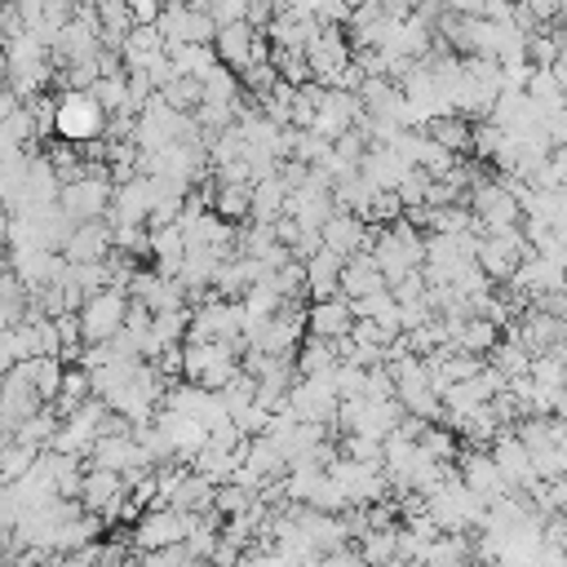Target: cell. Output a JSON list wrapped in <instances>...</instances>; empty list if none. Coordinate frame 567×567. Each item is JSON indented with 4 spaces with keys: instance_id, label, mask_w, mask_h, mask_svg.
<instances>
[{
    "instance_id": "cell-1",
    "label": "cell",
    "mask_w": 567,
    "mask_h": 567,
    "mask_svg": "<svg viewBox=\"0 0 567 567\" xmlns=\"http://www.w3.org/2000/svg\"><path fill=\"white\" fill-rule=\"evenodd\" d=\"M465 204L474 208V217H478V230L487 235V230H501V226H518L523 221V204H518V195L509 190V182L496 173V177H478L474 186H470V195H465Z\"/></svg>"
},
{
    "instance_id": "cell-2",
    "label": "cell",
    "mask_w": 567,
    "mask_h": 567,
    "mask_svg": "<svg viewBox=\"0 0 567 567\" xmlns=\"http://www.w3.org/2000/svg\"><path fill=\"white\" fill-rule=\"evenodd\" d=\"M106 106L93 97V89H62L58 93V137L89 142L106 133Z\"/></svg>"
},
{
    "instance_id": "cell-3",
    "label": "cell",
    "mask_w": 567,
    "mask_h": 567,
    "mask_svg": "<svg viewBox=\"0 0 567 567\" xmlns=\"http://www.w3.org/2000/svg\"><path fill=\"white\" fill-rule=\"evenodd\" d=\"M199 523L195 509H177V505H151L133 527H128V540L137 554L146 549H159V545H173V540H186L190 527Z\"/></svg>"
},
{
    "instance_id": "cell-4",
    "label": "cell",
    "mask_w": 567,
    "mask_h": 567,
    "mask_svg": "<svg viewBox=\"0 0 567 567\" xmlns=\"http://www.w3.org/2000/svg\"><path fill=\"white\" fill-rule=\"evenodd\" d=\"M128 292L124 288H102L80 306V323H84V341H111L124 319H128Z\"/></svg>"
},
{
    "instance_id": "cell-5",
    "label": "cell",
    "mask_w": 567,
    "mask_h": 567,
    "mask_svg": "<svg viewBox=\"0 0 567 567\" xmlns=\"http://www.w3.org/2000/svg\"><path fill=\"white\" fill-rule=\"evenodd\" d=\"M288 403L301 421H328L332 425L337 408H341V390H337L332 372L328 377H297L292 390H288Z\"/></svg>"
},
{
    "instance_id": "cell-6",
    "label": "cell",
    "mask_w": 567,
    "mask_h": 567,
    "mask_svg": "<svg viewBox=\"0 0 567 567\" xmlns=\"http://www.w3.org/2000/svg\"><path fill=\"white\" fill-rule=\"evenodd\" d=\"M111 195H115V182H111L106 173H84V177H75V182H62V208H66L75 221L106 217Z\"/></svg>"
},
{
    "instance_id": "cell-7",
    "label": "cell",
    "mask_w": 567,
    "mask_h": 567,
    "mask_svg": "<svg viewBox=\"0 0 567 567\" xmlns=\"http://www.w3.org/2000/svg\"><path fill=\"white\" fill-rule=\"evenodd\" d=\"M456 470H461V478L492 505V501H501V496H509L514 487H509V478H505V470L496 465V456H492V447H465L461 456H456Z\"/></svg>"
},
{
    "instance_id": "cell-8",
    "label": "cell",
    "mask_w": 567,
    "mask_h": 567,
    "mask_svg": "<svg viewBox=\"0 0 567 567\" xmlns=\"http://www.w3.org/2000/svg\"><path fill=\"white\" fill-rule=\"evenodd\" d=\"M151 208H155V177H151V173H137V177H128V182H115L106 221H111V226H120V221H146Z\"/></svg>"
},
{
    "instance_id": "cell-9",
    "label": "cell",
    "mask_w": 567,
    "mask_h": 567,
    "mask_svg": "<svg viewBox=\"0 0 567 567\" xmlns=\"http://www.w3.org/2000/svg\"><path fill=\"white\" fill-rule=\"evenodd\" d=\"M377 230H381V221L368 226L363 213H354V208H337V213L323 221V244L337 248L341 257H350V252H359V248H372Z\"/></svg>"
},
{
    "instance_id": "cell-10",
    "label": "cell",
    "mask_w": 567,
    "mask_h": 567,
    "mask_svg": "<svg viewBox=\"0 0 567 567\" xmlns=\"http://www.w3.org/2000/svg\"><path fill=\"white\" fill-rule=\"evenodd\" d=\"M492 456H496V465L505 470V478H509V487H514V492H527V487L540 478V474H536V456H532V447L514 434V425L496 434Z\"/></svg>"
},
{
    "instance_id": "cell-11",
    "label": "cell",
    "mask_w": 567,
    "mask_h": 567,
    "mask_svg": "<svg viewBox=\"0 0 567 567\" xmlns=\"http://www.w3.org/2000/svg\"><path fill=\"white\" fill-rule=\"evenodd\" d=\"M111 248H115V226H111L106 217L75 221V230H71V235H66V244H62L66 261H102Z\"/></svg>"
},
{
    "instance_id": "cell-12",
    "label": "cell",
    "mask_w": 567,
    "mask_h": 567,
    "mask_svg": "<svg viewBox=\"0 0 567 567\" xmlns=\"http://www.w3.org/2000/svg\"><path fill=\"white\" fill-rule=\"evenodd\" d=\"M390 288V275L381 270V261L372 257V248H359L346 257V270H341V292L354 301V297H368V292H381Z\"/></svg>"
},
{
    "instance_id": "cell-13",
    "label": "cell",
    "mask_w": 567,
    "mask_h": 567,
    "mask_svg": "<svg viewBox=\"0 0 567 567\" xmlns=\"http://www.w3.org/2000/svg\"><path fill=\"white\" fill-rule=\"evenodd\" d=\"M350 328H354V301H350L346 292L310 301V332H315V337L341 341V337H350Z\"/></svg>"
},
{
    "instance_id": "cell-14",
    "label": "cell",
    "mask_w": 567,
    "mask_h": 567,
    "mask_svg": "<svg viewBox=\"0 0 567 567\" xmlns=\"http://www.w3.org/2000/svg\"><path fill=\"white\" fill-rule=\"evenodd\" d=\"M257 27L244 18V22H226V27H217V58L226 62V66H235V71H244L252 58H257Z\"/></svg>"
},
{
    "instance_id": "cell-15",
    "label": "cell",
    "mask_w": 567,
    "mask_h": 567,
    "mask_svg": "<svg viewBox=\"0 0 567 567\" xmlns=\"http://www.w3.org/2000/svg\"><path fill=\"white\" fill-rule=\"evenodd\" d=\"M155 421L168 430V439H173V447H177V456H182V461H190L195 452H204V447H208V425H204L199 416H186V412L159 408V412H155Z\"/></svg>"
},
{
    "instance_id": "cell-16",
    "label": "cell",
    "mask_w": 567,
    "mask_h": 567,
    "mask_svg": "<svg viewBox=\"0 0 567 567\" xmlns=\"http://www.w3.org/2000/svg\"><path fill=\"white\" fill-rule=\"evenodd\" d=\"M363 177L372 182V186H381V190H399V182H403V173L412 168V159L399 151V146H368V155H363Z\"/></svg>"
},
{
    "instance_id": "cell-17",
    "label": "cell",
    "mask_w": 567,
    "mask_h": 567,
    "mask_svg": "<svg viewBox=\"0 0 567 567\" xmlns=\"http://www.w3.org/2000/svg\"><path fill=\"white\" fill-rule=\"evenodd\" d=\"M306 270H310V301H319V297H337L341 292V270H346V257L337 252V248H319L310 261H306Z\"/></svg>"
},
{
    "instance_id": "cell-18",
    "label": "cell",
    "mask_w": 567,
    "mask_h": 567,
    "mask_svg": "<svg viewBox=\"0 0 567 567\" xmlns=\"http://www.w3.org/2000/svg\"><path fill=\"white\" fill-rule=\"evenodd\" d=\"M337 363H341L337 341L306 332V341H301V350H297V372H301V377H328Z\"/></svg>"
},
{
    "instance_id": "cell-19",
    "label": "cell",
    "mask_w": 567,
    "mask_h": 567,
    "mask_svg": "<svg viewBox=\"0 0 567 567\" xmlns=\"http://www.w3.org/2000/svg\"><path fill=\"white\" fill-rule=\"evenodd\" d=\"M288 204V182L279 173L252 182V221H279Z\"/></svg>"
},
{
    "instance_id": "cell-20",
    "label": "cell",
    "mask_w": 567,
    "mask_h": 567,
    "mask_svg": "<svg viewBox=\"0 0 567 567\" xmlns=\"http://www.w3.org/2000/svg\"><path fill=\"white\" fill-rule=\"evenodd\" d=\"M501 323L492 319V315H470L465 323H461V332H456V346L461 350H470V354H487L496 341H501Z\"/></svg>"
},
{
    "instance_id": "cell-21",
    "label": "cell",
    "mask_w": 567,
    "mask_h": 567,
    "mask_svg": "<svg viewBox=\"0 0 567 567\" xmlns=\"http://www.w3.org/2000/svg\"><path fill=\"white\" fill-rule=\"evenodd\" d=\"M425 133H434V137H439L443 146H452L456 155H465V151H470V142H474V124H470V115H461V111L434 115Z\"/></svg>"
},
{
    "instance_id": "cell-22",
    "label": "cell",
    "mask_w": 567,
    "mask_h": 567,
    "mask_svg": "<svg viewBox=\"0 0 567 567\" xmlns=\"http://www.w3.org/2000/svg\"><path fill=\"white\" fill-rule=\"evenodd\" d=\"M213 208L226 221H248L252 217V186L248 182H221L217 195H213Z\"/></svg>"
},
{
    "instance_id": "cell-23",
    "label": "cell",
    "mask_w": 567,
    "mask_h": 567,
    "mask_svg": "<svg viewBox=\"0 0 567 567\" xmlns=\"http://www.w3.org/2000/svg\"><path fill=\"white\" fill-rule=\"evenodd\" d=\"M35 456H40V452H35L31 443L4 434V447H0V483H18V478L35 465Z\"/></svg>"
},
{
    "instance_id": "cell-24",
    "label": "cell",
    "mask_w": 567,
    "mask_h": 567,
    "mask_svg": "<svg viewBox=\"0 0 567 567\" xmlns=\"http://www.w3.org/2000/svg\"><path fill=\"white\" fill-rule=\"evenodd\" d=\"M239 461H244V452H226V447H204V452H195L190 456V465L199 470V474H208V478H217V483H230L235 478V470H239Z\"/></svg>"
},
{
    "instance_id": "cell-25",
    "label": "cell",
    "mask_w": 567,
    "mask_h": 567,
    "mask_svg": "<svg viewBox=\"0 0 567 567\" xmlns=\"http://www.w3.org/2000/svg\"><path fill=\"white\" fill-rule=\"evenodd\" d=\"M399 523L394 527H372V532H363L359 536V554H363V563H390V558H399Z\"/></svg>"
},
{
    "instance_id": "cell-26",
    "label": "cell",
    "mask_w": 567,
    "mask_h": 567,
    "mask_svg": "<svg viewBox=\"0 0 567 567\" xmlns=\"http://www.w3.org/2000/svg\"><path fill=\"white\" fill-rule=\"evenodd\" d=\"M239 80H244V93H252V97H266L275 84H279V62L266 53V58H252L244 71H239Z\"/></svg>"
},
{
    "instance_id": "cell-27",
    "label": "cell",
    "mask_w": 567,
    "mask_h": 567,
    "mask_svg": "<svg viewBox=\"0 0 567 567\" xmlns=\"http://www.w3.org/2000/svg\"><path fill=\"white\" fill-rule=\"evenodd\" d=\"M186 332H190V306H182V310H155L151 337L159 346H177V341H186Z\"/></svg>"
},
{
    "instance_id": "cell-28",
    "label": "cell",
    "mask_w": 567,
    "mask_h": 567,
    "mask_svg": "<svg viewBox=\"0 0 567 567\" xmlns=\"http://www.w3.org/2000/svg\"><path fill=\"white\" fill-rule=\"evenodd\" d=\"M244 306H248V315H257V319H270V315H279L284 306H288V297L270 284V279H261V284H252L248 292H244Z\"/></svg>"
},
{
    "instance_id": "cell-29",
    "label": "cell",
    "mask_w": 567,
    "mask_h": 567,
    "mask_svg": "<svg viewBox=\"0 0 567 567\" xmlns=\"http://www.w3.org/2000/svg\"><path fill=\"white\" fill-rule=\"evenodd\" d=\"M341 452H346V456H354V461H368V465L385 470V439H377V434L350 430V434H346V443H341Z\"/></svg>"
},
{
    "instance_id": "cell-30",
    "label": "cell",
    "mask_w": 567,
    "mask_h": 567,
    "mask_svg": "<svg viewBox=\"0 0 567 567\" xmlns=\"http://www.w3.org/2000/svg\"><path fill=\"white\" fill-rule=\"evenodd\" d=\"M470 554H474V545H470L465 532H443V536L430 540L425 563H461V558H470Z\"/></svg>"
},
{
    "instance_id": "cell-31",
    "label": "cell",
    "mask_w": 567,
    "mask_h": 567,
    "mask_svg": "<svg viewBox=\"0 0 567 567\" xmlns=\"http://www.w3.org/2000/svg\"><path fill=\"white\" fill-rule=\"evenodd\" d=\"M501 146H505V128H501L496 120H478V124H474V142H470V155H474L478 164H492Z\"/></svg>"
},
{
    "instance_id": "cell-32",
    "label": "cell",
    "mask_w": 567,
    "mask_h": 567,
    "mask_svg": "<svg viewBox=\"0 0 567 567\" xmlns=\"http://www.w3.org/2000/svg\"><path fill=\"white\" fill-rule=\"evenodd\" d=\"M332 151H337V142L323 137L319 128H297V146H292L297 159H306V164H328Z\"/></svg>"
},
{
    "instance_id": "cell-33",
    "label": "cell",
    "mask_w": 567,
    "mask_h": 567,
    "mask_svg": "<svg viewBox=\"0 0 567 567\" xmlns=\"http://www.w3.org/2000/svg\"><path fill=\"white\" fill-rule=\"evenodd\" d=\"M159 93H164L177 111H195V106L204 102V80H199V75H177V80H173V84H164Z\"/></svg>"
},
{
    "instance_id": "cell-34",
    "label": "cell",
    "mask_w": 567,
    "mask_h": 567,
    "mask_svg": "<svg viewBox=\"0 0 567 567\" xmlns=\"http://www.w3.org/2000/svg\"><path fill=\"white\" fill-rule=\"evenodd\" d=\"M252 501H257V487H244V483H235V478L217 487V509H221V518L248 514V509H252Z\"/></svg>"
},
{
    "instance_id": "cell-35",
    "label": "cell",
    "mask_w": 567,
    "mask_h": 567,
    "mask_svg": "<svg viewBox=\"0 0 567 567\" xmlns=\"http://www.w3.org/2000/svg\"><path fill=\"white\" fill-rule=\"evenodd\" d=\"M532 377H536L540 385L567 390V354H558V350H545V354H536V359H532Z\"/></svg>"
},
{
    "instance_id": "cell-36",
    "label": "cell",
    "mask_w": 567,
    "mask_h": 567,
    "mask_svg": "<svg viewBox=\"0 0 567 567\" xmlns=\"http://www.w3.org/2000/svg\"><path fill=\"white\" fill-rule=\"evenodd\" d=\"M430 182H434V173L421 168V164H412V168L403 173V182H399L403 204H408V208H412V204H425V199H430Z\"/></svg>"
},
{
    "instance_id": "cell-37",
    "label": "cell",
    "mask_w": 567,
    "mask_h": 567,
    "mask_svg": "<svg viewBox=\"0 0 567 567\" xmlns=\"http://www.w3.org/2000/svg\"><path fill=\"white\" fill-rule=\"evenodd\" d=\"M142 563H151V567H182V563H199V558H195L190 540H173V545L146 549V554H142Z\"/></svg>"
},
{
    "instance_id": "cell-38",
    "label": "cell",
    "mask_w": 567,
    "mask_h": 567,
    "mask_svg": "<svg viewBox=\"0 0 567 567\" xmlns=\"http://www.w3.org/2000/svg\"><path fill=\"white\" fill-rule=\"evenodd\" d=\"M532 186H549V190L567 186V146H554V151H549V159H545V168L532 177Z\"/></svg>"
},
{
    "instance_id": "cell-39",
    "label": "cell",
    "mask_w": 567,
    "mask_h": 567,
    "mask_svg": "<svg viewBox=\"0 0 567 567\" xmlns=\"http://www.w3.org/2000/svg\"><path fill=\"white\" fill-rule=\"evenodd\" d=\"M208 13L217 18V27H226V22H244V18H248V0H213Z\"/></svg>"
},
{
    "instance_id": "cell-40",
    "label": "cell",
    "mask_w": 567,
    "mask_h": 567,
    "mask_svg": "<svg viewBox=\"0 0 567 567\" xmlns=\"http://www.w3.org/2000/svg\"><path fill=\"white\" fill-rule=\"evenodd\" d=\"M523 4H527L545 27H549V22H558V18H567V13H563V0H523Z\"/></svg>"
},
{
    "instance_id": "cell-41",
    "label": "cell",
    "mask_w": 567,
    "mask_h": 567,
    "mask_svg": "<svg viewBox=\"0 0 567 567\" xmlns=\"http://www.w3.org/2000/svg\"><path fill=\"white\" fill-rule=\"evenodd\" d=\"M483 18H492V22H514V0H483Z\"/></svg>"
},
{
    "instance_id": "cell-42",
    "label": "cell",
    "mask_w": 567,
    "mask_h": 567,
    "mask_svg": "<svg viewBox=\"0 0 567 567\" xmlns=\"http://www.w3.org/2000/svg\"><path fill=\"white\" fill-rule=\"evenodd\" d=\"M527 80H532V62H514V66H505V89H527Z\"/></svg>"
},
{
    "instance_id": "cell-43",
    "label": "cell",
    "mask_w": 567,
    "mask_h": 567,
    "mask_svg": "<svg viewBox=\"0 0 567 567\" xmlns=\"http://www.w3.org/2000/svg\"><path fill=\"white\" fill-rule=\"evenodd\" d=\"M128 9H133V18H137V22H155V18H159V9H164V0H128Z\"/></svg>"
},
{
    "instance_id": "cell-44",
    "label": "cell",
    "mask_w": 567,
    "mask_h": 567,
    "mask_svg": "<svg viewBox=\"0 0 567 567\" xmlns=\"http://www.w3.org/2000/svg\"><path fill=\"white\" fill-rule=\"evenodd\" d=\"M545 128H549L554 146H567V106H563V111H554V115L545 120Z\"/></svg>"
},
{
    "instance_id": "cell-45",
    "label": "cell",
    "mask_w": 567,
    "mask_h": 567,
    "mask_svg": "<svg viewBox=\"0 0 567 567\" xmlns=\"http://www.w3.org/2000/svg\"><path fill=\"white\" fill-rule=\"evenodd\" d=\"M447 9H456V13H483V0H447Z\"/></svg>"
},
{
    "instance_id": "cell-46",
    "label": "cell",
    "mask_w": 567,
    "mask_h": 567,
    "mask_svg": "<svg viewBox=\"0 0 567 567\" xmlns=\"http://www.w3.org/2000/svg\"><path fill=\"white\" fill-rule=\"evenodd\" d=\"M186 4H195V9H208V4H213V0H186Z\"/></svg>"
}]
</instances>
